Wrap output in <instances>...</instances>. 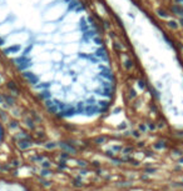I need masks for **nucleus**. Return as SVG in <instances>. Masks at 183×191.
Segmentation results:
<instances>
[{
  "mask_svg": "<svg viewBox=\"0 0 183 191\" xmlns=\"http://www.w3.org/2000/svg\"><path fill=\"white\" fill-rule=\"evenodd\" d=\"M22 51H23L22 44H10V46H8L7 49H4V52L7 55H17Z\"/></svg>",
  "mask_w": 183,
  "mask_h": 191,
  "instance_id": "nucleus-1",
  "label": "nucleus"
},
{
  "mask_svg": "<svg viewBox=\"0 0 183 191\" xmlns=\"http://www.w3.org/2000/svg\"><path fill=\"white\" fill-rule=\"evenodd\" d=\"M12 29H13L12 24H9V23L1 24L0 25V35H9L12 33Z\"/></svg>",
  "mask_w": 183,
  "mask_h": 191,
  "instance_id": "nucleus-2",
  "label": "nucleus"
},
{
  "mask_svg": "<svg viewBox=\"0 0 183 191\" xmlns=\"http://www.w3.org/2000/svg\"><path fill=\"white\" fill-rule=\"evenodd\" d=\"M44 28H48V29H43V30H44V33H45L46 35H49V34L53 33L54 30H56V28H58V26H56L54 23H46V24L44 25Z\"/></svg>",
  "mask_w": 183,
  "mask_h": 191,
  "instance_id": "nucleus-3",
  "label": "nucleus"
},
{
  "mask_svg": "<svg viewBox=\"0 0 183 191\" xmlns=\"http://www.w3.org/2000/svg\"><path fill=\"white\" fill-rule=\"evenodd\" d=\"M172 10H173V13L177 14L178 17H183V9H182V6H178V5H174V6L172 8Z\"/></svg>",
  "mask_w": 183,
  "mask_h": 191,
  "instance_id": "nucleus-4",
  "label": "nucleus"
},
{
  "mask_svg": "<svg viewBox=\"0 0 183 191\" xmlns=\"http://www.w3.org/2000/svg\"><path fill=\"white\" fill-rule=\"evenodd\" d=\"M158 15L162 18H168V15H167V13L164 11V10H158Z\"/></svg>",
  "mask_w": 183,
  "mask_h": 191,
  "instance_id": "nucleus-5",
  "label": "nucleus"
},
{
  "mask_svg": "<svg viewBox=\"0 0 183 191\" xmlns=\"http://www.w3.org/2000/svg\"><path fill=\"white\" fill-rule=\"evenodd\" d=\"M169 26H171V28H173V29H177V28H178V25H177V23H176L174 20L169 21Z\"/></svg>",
  "mask_w": 183,
  "mask_h": 191,
  "instance_id": "nucleus-6",
  "label": "nucleus"
},
{
  "mask_svg": "<svg viewBox=\"0 0 183 191\" xmlns=\"http://www.w3.org/2000/svg\"><path fill=\"white\" fill-rule=\"evenodd\" d=\"M179 23H181V25L183 26V17H181V19H179Z\"/></svg>",
  "mask_w": 183,
  "mask_h": 191,
  "instance_id": "nucleus-7",
  "label": "nucleus"
},
{
  "mask_svg": "<svg viewBox=\"0 0 183 191\" xmlns=\"http://www.w3.org/2000/svg\"><path fill=\"white\" fill-rule=\"evenodd\" d=\"M182 4H183V3H182Z\"/></svg>",
  "mask_w": 183,
  "mask_h": 191,
  "instance_id": "nucleus-8",
  "label": "nucleus"
}]
</instances>
